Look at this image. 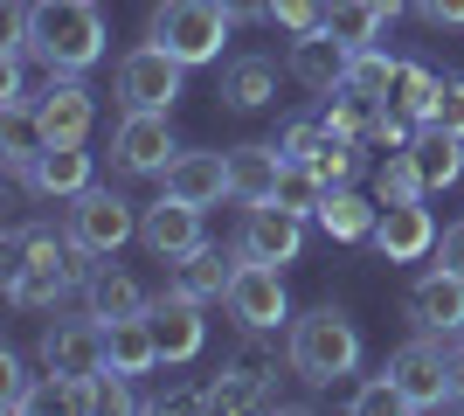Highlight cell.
Returning a JSON list of instances; mask_svg holds the SVG:
<instances>
[{
  "label": "cell",
  "instance_id": "cell-1",
  "mask_svg": "<svg viewBox=\"0 0 464 416\" xmlns=\"http://www.w3.org/2000/svg\"><path fill=\"white\" fill-rule=\"evenodd\" d=\"M7 42H21L49 77H83V70L104 56L111 28H104V15H97V0H35V7L14 0Z\"/></svg>",
  "mask_w": 464,
  "mask_h": 416
},
{
  "label": "cell",
  "instance_id": "cell-2",
  "mask_svg": "<svg viewBox=\"0 0 464 416\" xmlns=\"http://www.w3.org/2000/svg\"><path fill=\"white\" fill-rule=\"evenodd\" d=\"M285 361L305 389H333L361 368V326H353L340 305H312L305 319H291V340H285Z\"/></svg>",
  "mask_w": 464,
  "mask_h": 416
},
{
  "label": "cell",
  "instance_id": "cell-3",
  "mask_svg": "<svg viewBox=\"0 0 464 416\" xmlns=\"http://www.w3.org/2000/svg\"><path fill=\"white\" fill-rule=\"evenodd\" d=\"M229 7L222 0H160L153 21H146V42H160L167 56H180L188 70L222 56V42H229Z\"/></svg>",
  "mask_w": 464,
  "mask_h": 416
},
{
  "label": "cell",
  "instance_id": "cell-4",
  "mask_svg": "<svg viewBox=\"0 0 464 416\" xmlns=\"http://www.w3.org/2000/svg\"><path fill=\"white\" fill-rule=\"evenodd\" d=\"M132 237H139V208L125 195L97 188V180L83 195H70V243H77L83 257H118Z\"/></svg>",
  "mask_w": 464,
  "mask_h": 416
},
{
  "label": "cell",
  "instance_id": "cell-5",
  "mask_svg": "<svg viewBox=\"0 0 464 416\" xmlns=\"http://www.w3.org/2000/svg\"><path fill=\"white\" fill-rule=\"evenodd\" d=\"M388 382L402 389V410H444L450 402V347H444V334H416V340H402L395 354H388Z\"/></svg>",
  "mask_w": 464,
  "mask_h": 416
},
{
  "label": "cell",
  "instance_id": "cell-6",
  "mask_svg": "<svg viewBox=\"0 0 464 416\" xmlns=\"http://www.w3.org/2000/svg\"><path fill=\"white\" fill-rule=\"evenodd\" d=\"M180 77H188V63H180V56H167L160 42H139L132 56H118L111 91H118V104H125V111H174Z\"/></svg>",
  "mask_w": 464,
  "mask_h": 416
},
{
  "label": "cell",
  "instance_id": "cell-7",
  "mask_svg": "<svg viewBox=\"0 0 464 416\" xmlns=\"http://www.w3.org/2000/svg\"><path fill=\"white\" fill-rule=\"evenodd\" d=\"M174 125H167V111H125L111 132V167L125 180H160L167 167H174Z\"/></svg>",
  "mask_w": 464,
  "mask_h": 416
},
{
  "label": "cell",
  "instance_id": "cell-8",
  "mask_svg": "<svg viewBox=\"0 0 464 416\" xmlns=\"http://www.w3.org/2000/svg\"><path fill=\"white\" fill-rule=\"evenodd\" d=\"M229 319L243 334H277L291 319V298H285V271L277 264H256V257H236V285H229Z\"/></svg>",
  "mask_w": 464,
  "mask_h": 416
},
{
  "label": "cell",
  "instance_id": "cell-9",
  "mask_svg": "<svg viewBox=\"0 0 464 416\" xmlns=\"http://www.w3.org/2000/svg\"><path fill=\"white\" fill-rule=\"evenodd\" d=\"M305 250V216L285 208V201H250L243 208V229H236V257H256V264H298Z\"/></svg>",
  "mask_w": 464,
  "mask_h": 416
},
{
  "label": "cell",
  "instance_id": "cell-10",
  "mask_svg": "<svg viewBox=\"0 0 464 416\" xmlns=\"http://www.w3.org/2000/svg\"><path fill=\"white\" fill-rule=\"evenodd\" d=\"M35 361H42V375H56V382L97 375V368H104V319H97V313H83V319H49V326H42V340H35Z\"/></svg>",
  "mask_w": 464,
  "mask_h": 416
},
{
  "label": "cell",
  "instance_id": "cell-11",
  "mask_svg": "<svg viewBox=\"0 0 464 416\" xmlns=\"http://www.w3.org/2000/svg\"><path fill=\"white\" fill-rule=\"evenodd\" d=\"M28 119H35L42 146H83V139H91V119H97V98H91L83 77H49V91L35 98Z\"/></svg>",
  "mask_w": 464,
  "mask_h": 416
},
{
  "label": "cell",
  "instance_id": "cell-12",
  "mask_svg": "<svg viewBox=\"0 0 464 416\" xmlns=\"http://www.w3.org/2000/svg\"><path fill=\"white\" fill-rule=\"evenodd\" d=\"M437 216H430L423 201H388L382 216H374V250H382V264H416V257H437Z\"/></svg>",
  "mask_w": 464,
  "mask_h": 416
},
{
  "label": "cell",
  "instance_id": "cell-13",
  "mask_svg": "<svg viewBox=\"0 0 464 416\" xmlns=\"http://www.w3.org/2000/svg\"><path fill=\"white\" fill-rule=\"evenodd\" d=\"M347 63H353V49L333 28H312V35H291V56H285V70H291V83L298 91H312V98H333L340 83H347Z\"/></svg>",
  "mask_w": 464,
  "mask_h": 416
},
{
  "label": "cell",
  "instance_id": "cell-14",
  "mask_svg": "<svg viewBox=\"0 0 464 416\" xmlns=\"http://www.w3.org/2000/svg\"><path fill=\"white\" fill-rule=\"evenodd\" d=\"M139 243H146L160 264H180L188 250H201V243H208V237H201V208H194V201L160 195L153 208L139 216Z\"/></svg>",
  "mask_w": 464,
  "mask_h": 416
},
{
  "label": "cell",
  "instance_id": "cell-15",
  "mask_svg": "<svg viewBox=\"0 0 464 416\" xmlns=\"http://www.w3.org/2000/svg\"><path fill=\"white\" fill-rule=\"evenodd\" d=\"M402 313H409V326L416 334H464V277H450V271H430V277H416L409 285V298H402Z\"/></svg>",
  "mask_w": 464,
  "mask_h": 416
},
{
  "label": "cell",
  "instance_id": "cell-16",
  "mask_svg": "<svg viewBox=\"0 0 464 416\" xmlns=\"http://www.w3.org/2000/svg\"><path fill=\"white\" fill-rule=\"evenodd\" d=\"M160 334H153V313H132V319H104V368H118V375H153L160 368Z\"/></svg>",
  "mask_w": 464,
  "mask_h": 416
},
{
  "label": "cell",
  "instance_id": "cell-17",
  "mask_svg": "<svg viewBox=\"0 0 464 416\" xmlns=\"http://www.w3.org/2000/svg\"><path fill=\"white\" fill-rule=\"evenodd\" d=\"M160 188L174 201H194V208H215L229 195V153H174V167L160 174Z\"/></svg>",
  "mask_w": 464,
  "mask_h": 416
},
{
  "label": "cell",
  "instance_id": "cell-18",
  "mask_svg": "<svg viewBox=\"0 0 464 416\" xmlns=\"http://www.w3.org/2000/svg\"><path fill=\"white\" fill-rule=\"evenodd\" d=\"M153 334H160V354L167 361H194L201 347H208V319H201V298H153Z\"/></svg>",
  "mask_w": 464,
  "mask_h": 416
},
{
  "label": "cell",
  "instance_id": "cell-19",
  "mask_svg": "<svg viewBox=\"0 0 464 416\" xmlns=\"http://www.w3.org/2000/svg\"><path fill=\"white\" fill-rule=\"evenodd\" d=\"M229 285H236V250L222 257L215 243H201V250H188L180 264H167V292H180V298H229Z\"/></svg>",
  "mask_w": 464,
  "mask_h": 416
},
{
  "label": "cell",
  "instance_id": "cell-20",
  "mask_svg": "<svg viewBox=\"0 0 464 416\" xmlns=\"http://www.w3.org/2000/svg\"><path fill=\"white\" fill-rule=\"evenodd\" d=\"M277 180H285V153H277V139L271 146H229V201H271L277 195Z\"/></svg>",
  "mask_w": 464,
  "mask_h": 416
},
{
  "label": "cell",
  "instance_id": "cell-21",
  "mask_svg": "<svg viewBox=\"0 0 464 416\" xmlns=\"http://www.w3.org/2000/svg\"><path fill=\"white\" fill-rule=\"evenodd\" d=\"M285 77L291 70H277L271 56H236V63H222V104L229 111H264Z\"/></svg>",
  "mask_w": 464,
  "mask_h": 416
},
{
  "label": "cell",
  "instance_id": "cell-22",
  "mask_svg": "<svg viewBox=\"0 0 464 416\" xmlns=\"http://www.w3.org/2000/svg\"><path fill=\"white\" fill-rule=\"evenodd\" d=\"M83 188H91V153H83V146H42L35 174H28V195L70 201V195H83Z\"/></svg>",
  "mask_w": 464,
  "mask_h": 416
},
{
  "label": "cell",
  "instance_id": "cell-23",
  "mask_svg": "<svg viewBox=\"0 0 464 416\" xmlns=\"http://www.w3.org/2000/svg\"><path fill=\"white\" fill-rule=\"evenodd\" d=\"M374 216H382V201L353 195V188H326V201H319V229H326L333 243H368Z\"/></svg>",
  "mask_w": 464,
  "mask_h": 416
},
{
  "label": "cell",
  "instance_id": "cell-24",
  "mask_svg": "<svg viewBox=\"0 0 464 416\" xmlns=\"http://www.w3.org/2000/svg\"><path fill=\"white\" fill-rule=\"evenodd\" d=\"M409 153H416V167H423V188H450V180H464V139L444 132V125H416Z\"/></svg>",
  "mask_w": 464,
  "mask_h": 416
},
{
  "label": "cell",
  "instance_id": "cell-25",
  "mask_svg": "<svg viewBox=\"0 0 464 416\" xmlns=\"http://www.w3.org/2000/svg\"><path fill=\"white\" fill-rule=\"evenodd\" d=\"M83 298H91V313H97V319H132V313H153V298L139 292V277H125V271H91Z\"/></svg>",
  "mask_w": 464,
  "mask_h": 416
},
{
  "label": "cell",
  "instance_id": "cell-26",
  "mask_svg": "<svg viewBox=\"0 0 464 416\" xmlns=\"http://www.w3.org/2000/svg\"><path fill=\"white\" fill-rule=\"evenodd\" d=\"M326 28H333L340 42H347L353 56H361V49H374V35H382L388 21L374 15L368 0H326Z\"/></svg>",
  "mask_w": 464,
  "mask_h": 416
},
{
  "label": "cell",
  "instance_id": "cell-27",
  "mask_svg": "<svg viewBox=\"0 0 464 416\" xmlns=\"http://www.w3.org/2000/svg\"><path fill=\"white\" fill-rule=\"evenodd\" d=\"M35 160H42V132L28 111H7V132H0V167L28 188V174H35Z\"/></svg>",
  "mask_w": 464,
  "mask_h": 416
},
{
  "label": "cell",
  "instance_id": "cell-28",
  "mask_svg": "<svg viewBox=\"0 0 464 416\" xmlns=\"http://www.w3.org/2000/svg\"><path fill=\"white\" fill-rule=\"evenodd\" d=\"M423 195H430V188H423V167H416L409 146L374 167V201H382V208H388V201H423Z\"/></svg>",
  "mask_w": 464,
  "mask_h": 416
},
{
  "label": "cell",
  "instance_id": "cell-29",
  "mask_svg": "<svg viewBox=\"0 0 464 416\" xmlns=\"http://www.w3.org/2000/svg\"><path fill=\"white\" fill-rule=\"evenodd\" d=\"M395 77H402V63L382 56V49H361V56L347 63V91H361V98H374V104L395 98Z\"/></svg>",
  "mask_w": 464,
  "mask_h": 416
},
{
  "label": "cell",
  "instance_id": "cell-30",
  "mask_svg": "<svg viewBox=\"0 0 464 416\" xmlns=\"http://www.w3.org/2000/svg\"><path fill=\"white\" fill-rule=\"evenodd\" d=\"M353 146H361V139H340V132L326 125V139L312 146V160H305V167H312L319 180H326V188H347V180L361 174V153H353Z\"/></svg>",
  "mask_w": 464,
  "mask_h": 416
},
{
  "label": "cell",
  "instance_id": "cell-31",
  "mask_svg": "<svg viewBox=\"0 0 464 416\" xmlns=\"http://www.w3.org/2000/svg\"><path fill=\"white\" fill-rule=\"evenodd\" d=\"M437 83H444V77H437L430 63H402V77H395V98H388V104H395L402 119L423 125V119H430V104H437Z\"/></svg>",
  "mask_w": 464,
  "mask_h": 416
},
{
  "label": "cell",
  "instance_id": "cell-32",
  "mask_svg": "<svg viewBox=\"0 0 464 416\" xmlns=\"http://www.w3.org/2000/svg\"><path fill=\"white\" fill-rule=\"evenodd\" d=\"M35 402H49V382H28V368H21V354H7V347H0V410L7 416H28L35 410Z\"/></svg>",
  "mask_w": 464,
  "mask_h": 416
},
{
  "label": "cell",
  "instance_id": "cell-33",
  "mask_svg": "<svg viewBox=\"0 0 464 416\" xmlns=\"http://www.w3.org/2000/svg\"><path fill=\"white\" fill-rule=\"evenodd\" d=\"M271 201H285V208H298V216H319V201H326V180L312 174L305 160H285V180H277V195Z\"/></svg>",
  "mask_w": 464,
  "mask_h": 416
},
{
  "label": "cell",
  "instance_id": "cell-34",
  "mask_svg": "<svg viewBox=\"0 0 464 416\" xmlns=\"http://www.w3.org/2000/svg\"><path fill=\"white\" fill-rule=\"evenodd\" d=\"M21 63H28V49H21V42H0V119H7V111H35Z\"/></svg>",
  "mask_w": 464,
  "mask_h": 416
},
{
  "label": "cell",
  "instance_id": "cell-35",
  "mask_svg": "<svg viewBox=\"0 0 464 416\" xmlns=\"http://www.w3.org/2000/svg\"><path fill=\"white\" fill-rule=\"evenodd\" d=\"M347 410H353V416H388V410H402V389H395V382H388V368H382V375H368L361 389H353Z\"/></svg>",
  "mask_w": 464,
  "mask_h": 416
},
{
  "label": "cell",
  "instance_id": "cell-36",
  "mask_svg": "<svg viewBox=\"0 0 464 416\" xmlns=\"http://www.w3.org/2000/svg\"><path fill=\"white\" fill-rule=\"evenodd\" d=\"M271 21L285 35H312V28H326V0H271Z\"/></svg>",
  "mask_w": 464,
  "mask_h": 416
},
{
  "label": "cell",
  "instance_id": "cell-37",
  "mask_svg": "<svg viewBox=\"0 0 464 416\" xmlns=\"http://www.w3.org/2000/svg\"><path fill=\"white\" fill-rule=\"evenodd\" d=\"M423 125H444V132L464 139V77H444V83H437V104H430Z\"/></svg>",
  "mask_w": 464,
  "mask_h": 416
},
{
  "label": "cell",
  "instance_id": "cell-38",
  "mask_svg": "<svg viewBox=\"0 0 464 416\" xmlns=\"http://www.w3.org/2000/svg\"><path fill=\"white\" fill-rule=\"evenodd\" d=\"M319 139H326V119H291L285 132H277V153H285V160H312Z\"/></svg>",
  "mask_w": 464,
  "mask_h": 416
},
{
  "label": "cell",
  "instance_id": "cell-39",
  "mask_svg": "<svg viewBox=\"0 0 464 416\" xmlns=\"http://www.w3.org/2000/svg\"><path fill=\"white\" fill-rule=\"evenodd\" d=\"M437 271H450V277H464V216L450 222L444 237H437Z\"/></svg>",
  "mask_w": 464,
  "mask_h": 416
},
{
  "label": "cell",
  "instance_id": "cell-40",
  "mask_svg": "<svg viewBox=\"0 0 464 416\" xmlns=\"http://www.w3.org/2000/svg\"><path fill=\"white\" fill-rule=\"evenodd\" d=\"M430 28H464V0H409Z\"/></svg>",
  "mask_w": 464,
  "mask_h": 416
},
{
  "label": "cell",
  "instance_id": "cell-41",
  "mask_svg": "<svg viewBox=\"0 0 464 416\" xmlns=\"http://www.w3.org/2000/svg\"><path fill=\"white\" fill-rule=\"evenodd\" d=\"M229 7V21L243 28V21H271V0H222Z\"/></svg>",
  "mask_w": 464,
  "mask_h": 416
},
{
  "label": "cell",
  "instance_id": "cell-42",
  "mask_svg": "<svg viewBox=\"0 0 464 416\" xmlns=\"http://www.w3.org/2000/svg\"><path fill=\"white\" fill-rule=\"evenodd\" d=\"M450 410H464V340L450 347Z\"/></svg>",
  "mask_w": 464,
  "mask_h": 416
},
{
  "label": "cell",
  "instance_id": "cell-43",
  "mask_svg": "<svg viewBox=\"0 0 464 416\" xmlns=\"http://www.w3.org/2000/svg\"><path fill=\"white\" fill-rule=\"evenodd\" d=\"M368 7H374V15H382V21H395V15H402V7H409V0H368Z\"/></svg>",
  "mask_w": 464,
  "mask_h": 416
},
{
  "label": "cell",
  "instance_id": "cell-44",
  "mask_svg": "<svg viewBox=\"0 0 464 416\" xmlns=\"http://www.w3.org/2000/svg\"><path fill=\"white\" fill-rule=\"evenodd\" d=\"M7 7H14V0H7Z\"/></svg>",
  "mask_w": 464,
  "mask_h": 416
}]
</instances>
